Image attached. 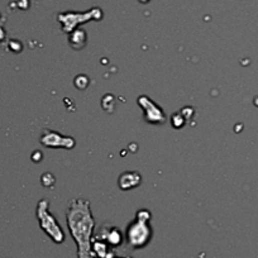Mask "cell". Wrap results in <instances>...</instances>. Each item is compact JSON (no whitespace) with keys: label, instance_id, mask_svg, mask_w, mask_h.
<instances>
[{"label":"cell","instance_id":"obj_6","mask_svg":"<svg viewBox=\"0 0 258 258\" xmlns=\"http://www.w3.org/2000/svg\"><path fill=\"white\" fill-rule=\"evenodd\" d=\"M94 237L105 242L110 248L118 247L123 242L122 231L112 225H104L103 228H100V230L96 231Z\"/></svg>","mask_w":258,"mask_h":258},{"label":"cell","instance_id":"obj_5","mask_svg":"<svg viewBox=\"0 0 258 258\" xmlns=\"http://www.w3.org/2000/svg\"><path fill=\"white\" fill-rule=\"evenodd\" d=\"M41 143L45 147H51V148H65L72 149L76 146V142L72 137L62 136L59 132H55L52 129H45L41 136Z\"/></svg>","mask_w":258,"mask_h":258},{"label":"cell","instance_id":"obj_7","mask_svg":"<svg viewBox=\"0 0 258 258\" xmlns=\"http://www.w3.org/2000/svg\"><path fill=\"white\" fill-rule=\"evenodd\" d=\"M141 175L138 172H133V171H127V172H123L122 175L118 178V185L122 190L127 191V190L136 189L137 186L141 185Z\"/></svg>","mask_w":258,"mask_h":258},{"label":"cell","instance_id":"obj_2","mask_svg":"<svg viewBox=\"0 0 258 258\" xmlns=\"http://www.w3.org/2000/svg\"><path fill=\"white\" fill-rule=\"evenodd\" d=\"M149 220H151V213L146 209H142L137 213L136 219L128 224L125 238H127V243L132 248H143L149 243L152 237Z\"/></svg>","mask_w":258,"mask_h":258},{"label":"cell","instance_id":"obj_4","mask_svg":"<svg viewBox=\"0 0 258 258\" xmlns=\"http://www.w3.org/2000/svg\"><path fill=\"white\" fill-rule=\"evenodd\" d=\"M138 104L143 109L146 122L151 123V124H163L166 122L165 112L151 98L146 95L139 96Z\"/></svg>","mask_w":258,"mask_h":258},{"label":"cell","instance_id":"obj_1","mask_svg":"<svg viewBox=\"0 0 258 258\" xmlns=\"http://www.w3.org/2000/svg\"><path fill=\"white\" fill-rule=\"evenodd\" d=\"M66 220L77 245V257L95 258L91 250L95 219L91 213L90 202L85 199H72L66 211Z\"/></svg>","mask_w":258,"mask_h":258},{"label":"cell","instance_id":"obj_3","mask_svg":"<svg viewBox=\"0 0 258 258\" xmlns=\"http://www.w3.org/2000/svg\"><path fill=\"white\" fill-rule=\"evenodd\" d=\"M37 219L40 223L41 229L45 231L46 234L54 240L55 243H61L65 242V233L62 230L61 225L59 221L56 220L50 211V202L46 199H42L37 205Z\"/></svg>","mask_w":258,"mask_h":258},{"label":"cell","instance_id":"obj_8","mask_svg":"<svg viewBox=\"0 0 258 258\" xmlns=\"http://www.w3.org/2000/svg\"><path fill=\"white\" fill-rule=\"evenodd\" d=\"M112 258H132V257H112Z\"/></svg>","mask_w":258,"mask_h":258}]
</instances>
